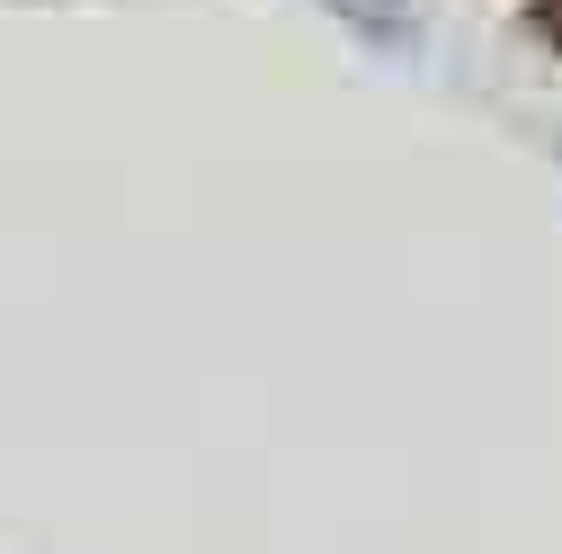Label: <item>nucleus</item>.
Returning <instances> with one entry per match:
<instances>
[{"instance_id":"nucleus-1","label":"nucleus","mask_w":562,"mask_h":554,"mask_svg":"<svg viewBox=\"0 0 562 554\" xmlns=\"http://www.w3.org/2000/svg\"><path fill=\"white\" fill-rule=\"evenodd\" d=\"M330 10L358 27V36H384V45H402V36H411V0H330Z\"/></svg>"},{"instance_id":"nucleus-2","label":"nucleus","mask_w":562,"mask_h":554,"mask_svg":"<svg viewBox=\"0 0 562 554\" xmlns=\"http://www.w3.org/2000/svg\"><path fill=\"white\" fill-rule=\"evenodd\" d=\"M536 27H544V36L562 45V0H544V10H536Z\"/></svg>"}]
</instances>
